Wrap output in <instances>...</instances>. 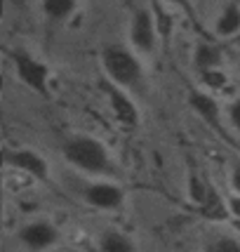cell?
Segmentation results:
<instances>
[{
    "mask_svg": "<svg viewBox=\"0 0 240 252\" xmlns=\"http://www.w3.org/2000/svg\"><path fill=\"white\" fill-rule=\"evenodd\" d=\"M64 158L71 165L80 167L83 172L90 175H106L113 170L109 158V151L104 149V144L97 142L94 137H71L64 144Z\"/></svg>",
    "mask_w": 240,
    "mask_h": 252,
    "instance_id": "6da1fadb",
    "label": "cell"
},
{
    "mask_svg": "<svg viewBox=\"0 0 240 252\" xmlns=\"http://www.w3.org/2000/svg\"><path fill=\"white\" fill-rule=\"evenodd\" d=\"M101 64L106 76L120 85V88H132L142 80V64L139 59L132 55L130 50L118 47V45H111L101 52Z\"/></svg>",
    "mask_w": 240,
    "mask_h": 252,
    "instance_id": "7a4b0ae2",
    "label": "cell"
},
{
    "mask_svg": "<svg viewBox=\"0 0 240 252\" xmlns=\"http://www.w3.org/2000/svg\"><path fill=\"white\" fill-rule=\"evenodd\" d=\"M12 62H14V68H17V76L22 78V83H26L33 92H38L40 97H47L50 90H47V80H50V71L47 66L35 59L33 55H29L26 50H17L12 55Z\"/></svg>",
    "mask_w": 240,
    "mask_h": 252,
    "instance_id": "3957f363",
    "label": "cell"
},
{
    "mask_svg": "<svg viewBox=\"0 0 240 252\" xmlns=\"http://www.w3.org/2000/svg\"><path fill=\"white\" fill-rule=\"evenodd\" d=\"M130 40L137 50L142 52H153L155 50V40H158V29H155V19L153 12L149 10H137L130 24Z\"/></svg>",
    "mask_w": 240,
    "mask_h": 252,
    "instance_id": "277c9868",
    "label": "cell"
},
{
    "mask_svg": "<svg viewBox=\"0 0 240 252\" xmlns=\"http://www.w3.org/2000/svg\"><path fill=\"white\" fill-rule=\"evenodd\" d=\"M83 196L92 208L99 210H118L125 200V191L111 182H94V184H88Z\"/></svg>",
    "mask_w": 240,
    "mask_h": 252,
    "instance_id": "5b68a950",
    "label": "cell"
},
{
    "mask_svg": "<svg viewBox=\"0 0 240 252\" xmlns=\"http://www.w3.org/2000/svg\"><path fill=\"white\" fill-rule=\"evenodd\" d=\"M59 238V231L50 224V221H31V224H26L22 226L19 231V241L26 245V248H31V250H45V248H52Z\"/></svg>",
    "mask_w": 240,
    "mask_h": 252,
    "instance_id": "8992f818",
    "label": "cell"
},
{
    "mask_svg": "<svg viewBox=\"0 0 240 252\" xmlns=\"http://www.w3.org/2000/svg\"><path fill=\"white\" fill-rule=\"evenodd\" d=\"M5 160L7 165L22 170V172H29L31 177L45 182L50 177V170H47V163L40 154H35L31 149H19V151H5Z\"/></svg>",
    "mask_w": 240,
    "mask_h": 252,
    "instance_id": "52a82bcc",
    "label": "cell"
},
{
    "mask_svg": "<svg viewBox=\"0 0 240 252\" xmlns=\"http://www.w3.org/2000/svg\"><path fill=\"white\" fill-rule=\"evenodd\" d=\"M106 92H109V104H111V109H113V116H116L122 125L134 127V125L139 123V111L134 106V101L118 88H106Z\"/></svg>",
    "mask_w": 240,
    "mask_h": 252,
    "instance_id": "ba28073f",
    "label": "cell"
},
{
    "mask_svg": "<svg viewBox=\"0 0 240 252\" xmlns=\"http://www.w3.org/2000/svg\"><path fill=\"white\" fill-rule=\"evenodd\" d=\"M188 106L196 111L203 121H208L212 127H219V118H221V113H219V104L210 97V94L193 90V92L188 94Z\"/></svg>",
    "mask_w": 240,
    "mask_h": 252,
    "instance_id": "9c48e42d",
    "label": "cell"
},
{
    "mask_svg": "<svg viewBox=\"0 0 240 252\" xmlns=\"http://www.w3.org/2000/svg\"><path fill=\"white\" fill-rule=\"evenodd\" d=\"M214 31H217L221 38H231V35H236V33L240 31V5L231 2V5H226V7L221 10L217 24H214Z\"/></svg>",
    "mask_w": 240,
    "mask_h": 252,
    "instance_id": "30bf717a",
    "label": "cell"
},
{
    "mask_svg": "<svg viewBox=\"0 0 240 252\" xmlns=\"http://www.w3.org/2000/svg\"><path fill=\"white\" fill-rule=\"evenodd\" d=\"M193 64L198 71H208V68H219L221 64V50L217 45L210 43H200L193 52Z\"/></svg>",
    "mask_w": 240,
    "mask_h": 252,
    "instance_id": "8fae6325",
    "label": "cell"
},
{
    "mask_svg": "<svg viewBox=\"0 0 240 252\" xmlns=\"http://www.w3.org/2000/svg\"><path fill=\"white\" fill-rule=\"evenodd\" d=\"M78 0H43V12L52 22H64L76 10Z\"/></svg>",
    "mask_w": 240,
    "mask_h": 252,
    "instance_id": "7c38bea8",
    "label": "cell"
},
{
    "mask_svg": "<svg viewBox=\"0 0 240 252\" xmlns=\"http://www.w3.org/2000/svg\"><path fill=\"white\" fill-rule=\"evenodd\" d=\"M99 248L104 252H132L134 250V243L127 236L118 233V231H106L99 238Z\"/></svg>",
    "mask_w": 240,
    "mask_h": 252,
    "instance_id": "4fadbf2b",
    "label": "cell"
},
{
    "mask_svg": "<svg viewBox=\"0 0 240 252\" xmlns=\"http://www.w3.org/2000/svg\"><path fill=\"white\" fill-rule=\"evenodd\" d=\"M151 12H153V19H155L158 35H160V38H170V35H172V17H170L160 5H155Z\"/></svg>",
    "mask_w": 240,
    "mask_h": 252,
    "instance_id": "5bb4252c",
    "label": "cell"
},
{
    "mask_svg": "<svg viewBox=\"0 0 240 252\" xmlns=\"http://www.w3.org/2000/svg\"><path fill=\"white\" fill-rule=\"evenodd\" d=\"M200 76H203V83L212 90H221L226 83H229V78L224 71H219V68H208V71H200Z\"/></svg>",
    "mask_w": 240,
    "mask_h": 252,
    "instance_id": "9a60e30c",
    "label": "cell"
},
{
    "mask_svg": "<svg viewBox=\"0 0 240 252\" xmlns=\"http://www.w3.org/2000/svg\"><path fill=\"white\" fill-rule=\"evenodd\" d=\"M210 248H212V250H217V252H240V241L229 238V236H221V238H217Z\"/></svg>",
    "mask_w": 240,
    "mask_h": 252,
    "instance_id": "2e32d148",
    "label": "cell"
},
{
    "mask_svg": "<svg viewBox=\"0 0 240 252\" xmlns=\"http://www.w3.org/2000/svg\"><path fill=\"white\" fill-rule=\"evenodd\" d=\"M229 121H231V125L240 132V97L229 106Z\"/></svg>",
    "mask_w": 240,
    "mask_h": 252,
    "instance_id": "e0dca14e",
    "label": "cell"
},
{
    "mask_svg": "<svg viewBox=\"0 0 240 252\" xmlns=\"http://www.w3.org/2000/svg\"><path fill=\"white\" fill-rule=\"evenodd\" d=\"M231 187L236 193H240V163L233 165V170H231Z\"/></svg>",
    "mask_w": 240,
    "mask_h": 252,
    "instance_id": "ac0fdd59",
    "label": "cell"
},
{
    "mask_svg": "<svg viewBox=\"0 0 240 252\" xmlns=\"http://www.w3.org/2000/svg\"><path fill=\"white\" fill-rule=\"evenodd\" d=\"M229 208H231V215L240 217V193H238V196H233L229 200Z\"/></svg>",
    "mask_w": 240,
    "mask_h": 252,
    "instance_id": "d6986e66",
    "label": "cell"
},
{
    "mask_svg": "<svg viewBox=\"0 0 240 252\" xmlns=\"http://www.w3.org/2000/svg\"><path fill=\"white\" fill-rule=\"evenodd\" d=\"M165 2H172V5H181L184 10L191 12V2H188V0H165Z\"/></svg>",
    "mask_w": 240,
    "mask_h": 252,
    "instance_id": "ffe728a7",
    "label": "cell"
},
{
    "mask_svg": "<svg viewBox=\"0 0 240 252\" xmlns=\"http://www.w3.org/2000/svg\"><path fill=\"white\" fill-rule=\"evenodd\" d=\"M5 165H7V160H5V151L0 149V167H5Z\"/></svg>",
    "mask_w": 240,
    "mask_h": 252,
    "instance_id": "44dd1931",
    "label": "cell"
},
{
    "mask_svg": "<svg viewBox=\"0 0 240 252\" xmlns=\"http://www.w3.org/2000/svg\"><path fill=\"white\" fill-rule=\"evenodd\" d=\"M5 88V78H2V73H0V90Z\"/></svg>",
    "mask_w": 240,
    "mask_h": 252,
    "instance_id": "7402d4cb",
    "label": "cell"
}]
</instances>
